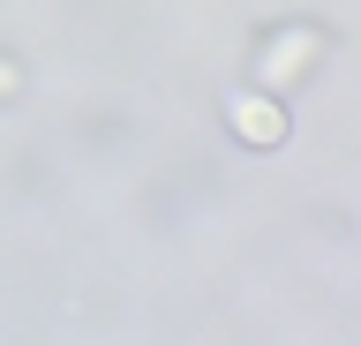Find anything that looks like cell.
<instances>
[{
    "mask_svg": "<svg viewBox=\"0 0 361 346\" xmlns=\"http://www.w3.org/2000/svg\"><path fill=\"white\" fill-rule=\"evenodd\" d=\"M233 128H248L256 143L279 136V113H271V98H233Z\"/></svg>",
    "mask_w": 361,
    "mask_h": 346,
    "instance_id": "6da1fadb",
    "label": "cell"
},
{
    "mask_svg": "<svg viewBox=\"0 0 361 346\" xmlns=\"http://www.w3.org/2000/svg\"><path fill=\"white\" fill-rule=\"evenodd\" d=\"M309 46H316L309 30H301V38H279V53H271V75H286L293 61H309Z\"/></svg>",
    "mask_w": 361,
    "mask_h": 346,
    "instance_id": "7a4b0ae2",
    "label": "cell"
},
{
    "mask_svg": "<svg viewBox=\"0 0 361 346\" xmlns=\"http://www.w3.org/2000/svg\"><path fill=\"white\" fill-rule=\"evenodd\" d=\"M8 83H16V75H8V68H0V91H8Z\"/></svg>",
    "mask_w": 361,
    "mask_h": 346,
    "instance_id": "3957f363",
    "label": "cell"
}]
</instances>
